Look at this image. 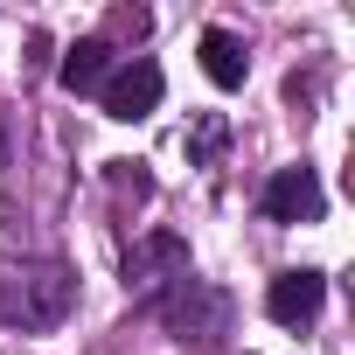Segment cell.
<instances>
[{
	"label": "cell",
	"instance_id": "obj_1",
	"mask_svg": "<svg viewBox=\"0 0 355 355\" xmlns=\"http://www.w3.org/2000/svg\"><path fill=\"white\" fill-rule=\"evenodd\" d=\"M70 306H77V279H70V265H56V258H21V265L0 272V320L21 327V334L63 327Z\"/></svg>",
	"mask_w": 355,
	"mask_h": 355
},
{
	"label": "cell",
	"instance_id": "obj_2",
	"mask_svg": "<svg viewBox=\"0 0 355 355\" xmlns=\"http://www.w3.org/2000/svg\"><path fill=\"white\" fill-rule=\"evenodd\" d=\"M174 341H216V334H230V293H216L209 279H174L167 293H153V300H139Z\"/></svg>",
	"mask_w": 355,
	"mask_h": 355
},
{
	"label": "cell",
	"instance_id": "obj_3",
	"mask_svg": "<svg viewBox=\"0 0 355 355\" xmlns=\"http://www.w3.org/2000/svg\"><path fill=\"white\" fill-rule=\"evenodd\" d=\"M119 272H125V293H132V300H153V293H167L174 279H189L196 258H189V244L174 237V230H146V237L125 251Z\"/></svg>",
	"mask_w": 355,
	"mask_h": 355
},
{
	"label": "cell",
	"instance_id": "obj_4",
	"mask_svg": "<svg viewBox=\"0 0 355 355\" xmlns=\"http://www.w3.org/2000/svg\"><path fill=\"white\" fill-rule=\"evenodd\" d=\"M160 91H167V77H160V63H153V56H132V63H119V70L105 77V91H98V105H105V119H119V125H132V119H146V112H160Z\"/></svg>",
	"mask_w": 355,
	"mask_h": 355
},
{
	"label": "cell",
	"instance_id": "obj_5",
	"mask_svg": "<svg viewBox=\"0 0 355 355\" xmlns=\"http://www.w3.org/2000/svg\"><path fill=\"white\" fill-rule=\"evenodd\" d=\"M258 209H265V223H320V209H327V189H320V174L300 160V167H279L272 182H265Z\"/></svg>",
	"mask_w": 355,
	"mask_h": 355
},
{
	"label": "cell",
	"instance_id": "obj_6",
	"mask_svg": "<svg viewBox=\"0 0 355 355\" xmlns=\"http://www.w3.org/2000/svg\"><path fill=\"white\" fill-rule=\"evenodd\" d=\"M320 306H327V279L320 272H279L272 286H265V313L279 320V327H313L320 320Z\"/></svg>",
	"mask_w": 355,
	"mask_h": 355
},
{
	"label": "cell",
	"instance_id": "obj_7",
	"mask_svg": "<svg viewBox=\"0 0 355 355\" xmlns=\"http://www.w3.org/2000/svg\"><path fill=\"white\" fill-rule=\"evenodd\" d=\"M105 77H112V42H105V35H84V42L63 56V70H56V84L77 91V98H84V91H105Z\"/></svg>",
	"mask_w": 355,
	"mask_h": 355
},
{
	"label": "cell",
	"instance_id": "obj_8",
	"mask_svg": "<svg viewBox=\"0 0 355 355\" xmlns=\"http://www.w3.org/2000/svg\"><path fill=\"white\" fill-rule=\"evenodd\" d=\"M202 70H209L216 91H237V84L251 77V56H244V42H237L230 28H202Z\"/></svg>",
	"mask_w": 355,
	"mask_h": 355
},
{
	"label": "cell",
	"instance_id": "obj_9",
	"mask_svg": "<svg viewBox=\"0 0 355 355\" xmlns=\"http://www.w3.org/2000/svg\"><path fill=\"white\" fill-rule=\"evenodd\" d=\"M223 139H230V125H223V112H202V119L189 125V167H216V153H223Z\"/></svg>",
	"mask_w": 355,
	"mask_h": 355
}]
</instances>
